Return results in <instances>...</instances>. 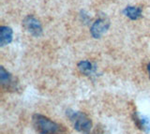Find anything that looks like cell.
<instances>
[{
	"label": "cell",
	"mask_w": 150,
	"mask_h": 134,
	"mask_svg": "<svg viewBox=\"0 0 150 134\" xmlns=\"http://www.w3.org/2000/svg\"><path fill=\"white\" fill-rule=\"evenodd\" d=\"M32 125L39 134H69L68 129L63 125L40 114H33Z\"/></svg>",
	"instance_id": "1"
},
{
	"label": "cell",
	"mask_w": 150,
	"mask_h": 134,
	"mask_svg": "<svg viewBox=\"0 0 150 134\" xmlns=\"http://www.w3.org/2000/svg\"><path fill=\"white\" fill-rule=\"evenodd\" d=\"M66 115L78 132L83 134H90L93 125L91 119L86 114L79 112V111L68 109L66 111Z\"/></svg>",
	"instance_id": "2"
},
{
	"label": "cell",
	"mask_w": 150,
	"mask_h": 134,
	"mask_svg": "<svg viewBox=\"0 0 150 134\" xmlns=\"http://www.w3.org/2000/svg\"><path fill=\"white\" fill-rule=\"evenodd\" d=\"M23 26L29 32V33L35 37H40L42 34V27L40 21L32 15H28L23 20Z\"/></svg>",
	"instance_id": "3"
},
{
	"label": "cell",
	"mask_w": 150,
	"mask_h": 134,
	"mask_svg": "<svg viewBox=\"0 0 150 134\" xmlns=\"http://www.w3.org/2000/svg\"><path fill=\"white\" fill-rule=\"evenodd\" d=\"M0 82H1L2 88L7 91H14L18 88L17 83L14 81L12 75L5 70L4 67L0 68Z\"/></svg>",
	"instance_id": "4"
},
{
	"label": "cell",
	"mask_w": 150,
	"mask_h": 134,
	"mask_svg": "<svg viewBox=\"0 0 150 134\" xmlns=\"http://www.w3.org/2000/svg\"><path fill=\"white\" fill-rule=\"evenodd\" d=\"M109 25H110L109 22L106 19H103V18L98 19L91 26V29H90L91 35L95 39H100L107 31V29L109 28Z\"/></svg>",
	"instance_id": "5"
},
{
	"label": "cell",
	"mask_w": 150,
	"mask_h": 134,
	"mask_svg": "<svg viewBox=\"0 0 150 134\" xmlns=\"http://www.w3.org/2000/svg\"><path fill=\"white\" fill-rule=\"evenodd\" d=\"M132 119L135 126L140 130H142L145 133H148L150 131V121L147 117L144 116V115L142 116L138 112H134L132 114Z\"/></svg>",
	"instance_id": "6"
},
{
	"label": "cell",
	"mask_w": 150,
	"mask_h": 134,
	"mask_svg": "<svg viewBox=\"0 0 150 134\" xmlns=\"http://www.w3.org/2000/svg\"><path fill=\"white\" fill-rule=\"evenodd\" d=\"M12 30L8 26H1L0 27V44L6 46L12 41Z\"/></svg>",
	"instance_id": "7"
},
{
	"label": "cell",
	"mask_w": 150,
	"mask_h": 134,
	"mask_svg": "<svg viewBox=\"0 0 150 134\" xmlns=\"http://www.w3.org/2000/svg\"><path fill=\"white\" fill-rule=\"evenodd\" d=\"M78 68L81 73L86 75V76H90L92 75L96 71V67L90 62L87 61V60H83L78 63Z\"/></svg>",
	"instance_id": "8"
},
{
	"label": "cell",
	"mask_w": 150,
	"mask_h": 134,
	"mask_svg": "<svg viewBox=\"0 0 150 134\" xmlns=\"http://www.w3.org/2000/svg\"><path fill=\"white\" fill-rule=\"evenodd\" d=\"M142 8L139 7L129 6L124 10V14L131 20H138L142 17Z\"/></svg>",
	"instance_id": "9"
},
{
	"label": "cell",
	"mask_w": 150,
	"mask_h": 134,
	"mask_svg": "<svg viewBox=\"0 0 150 134\" xmlns=\"http://www.w3.org/2000/svg\"><path fill=\"white\" fill-rule=\"evenodd\" d=\"M93 134H106L104 127H102L101 125H98V126H97V128L94 129Z\"/></svg>",
	"instance_id": "10"
},
{
	"label": "cell",
	"mask_w": 150,
	"mask_h": 134,
	"mask_svg": "<svg viewBox=\"0 0 150 134\" xmlns=\"http://www.w3.org/2000/svg\"><path fill=\"white\" fill-rule=\"evenodd\" d=\"M147 71H148V74H149V79H150V62L147 65Z\"/></svg>",
	"instance_id": "11"
}]
</instances>
